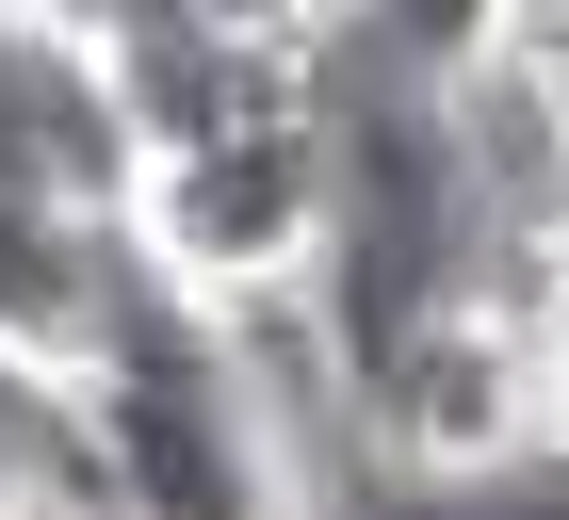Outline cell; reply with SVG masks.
<instances>
[{"label":"cell","mask_w":569,"mask_h":520,"mask_svg":"<svg viewBox=\"0 0 569 520\" xmlns=\"http://www.w3.org/2000/svg\"><path fill=\"white\" fill-rule=\"evenodd\" d=\"M82 423H98L114 504H277L261 439H244V407H228V374H212V342H196L179 293H131V326L82 374Z\"/></svg>","instance_id":"cell-5"},{"label":"cell","mask_w":569,"mask_h":520,"mask_svg":"<svg viewBox=\"0 0 569 520\" xmlns=\"http://www.w3.org/2000/svg\"><path fill=\"white\" fill-rule=\"evenodd\" d=\"M358 456L375 488H521L537 472V309L505 277H407L358 293Z\"/></svg>","instance_id":"cell-1"},{"label":"cell","mask_w":569,"mask_h":520,"mask_svg":"<svg viewBox=\"0 0 569 520\" xmlns=\"http://www.w3.org/2000/svg\"><path fill=\"white\" fill-rule=\"evenodd\" d=\"M537 0H342V33L375 49V66H407V82H456L472 49H505Z\"/></svg>","instance_id":"cell-6"},{"label":"cell","mask_w":569,"mask_h":520,"mask_svg":"<svg viewBox=\"0 0 569 520\" xmlns=\"http://www.w3.org/2000/svg\"><path fill=\"white\" fill-rule=\"evenodd\" d=\"M114 244L179 309L244 293V277H309V260L342 244V114H326V82L261 98V114H212V130H179V147H131Z\"/></svg>","instance_id":"cell-2"},{"label":"cell","mask_w":569,"mask_h":520,"mask_svg":"<svg viewBox=\"0 0 569 520\" xmlns=\"http://www.w3.org/2000/svg\"><path fill=\"white\" fill-rule=\"evenodd\" d=\"M196 17H244V33H342V0H196Z\"/></svg>","instance_id":"cell-7"},{"label":"cell","mask_w":569,"mask_h":520,"mask_svg":"<svg viewBox=\"0 0 569 520\" xmlns=\"http://www.w3.org/2000/svg\"><path fill=\"white\" fill-rule=\"evenodd\" d=\"M0 374H17V358H0Z\"/></svg>","instance_id":"cell-8"},{"label":"cell","mask_w":569,"mask_h":520,"mask_svg":"<svg viewBox=\"0 0 569 520\" xmlns=\"http://www.w3.org/2000/svg\"><path fill=\"white\" fill-rule=\"evenodd\" d=\"M423 130H439V196H456V260L521 293L537 260H569V49L505 33L472 49L456 82H423Z\"/></svg>","instance_id":"cell-3"},{"label":"cell","mask_w":569,"mask_h":520,"mask_svg":"<svg viewBox=\"0 0 569 520\" xmlns=\"http://www.w3.org/2000/svg\"><path fill=\"white\" fill-rule=\"evenodd\" d=\"M196 342H212L228 407L261 439V488L277 504H375V456H358V326L309 277H244V293H196Z\"/></svg>","instance_id":"cell-4"}]
</instances>
